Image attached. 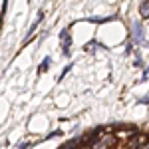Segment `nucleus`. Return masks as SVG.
Listing matches in <instances>:
<instances>
[{
  "instance_id": "nucleus-7",
  "label": "nucleus",
  "mask_w": 149,
  "mask_h": 149,
  "mask_svg": "<svg viewBox=\"0 0 149 149\" xmlns=\"http://www.w3.org/2000/svg\"><path fill=\"white\" fill-rule=\"evenodd\" d=\"M143 149H149V145H145V147H143Z\"/></svg>"
},
{
  "instance_id": "nucleus-6",
  "label": "nucleus",
  "mask_w": 149,
  "mask_h": 149,
  "mask_svg": "<svg viewBox=\"0 0 149 149\" xmlns=\"http://www.w3.org/2000/svg\"><path fill=\"white\" fill-rule=\"evenodd\" d=\"M18 149H28V143H24V145H20Z\"/></svg>"
},
{
  "instance_id": "nucleus-3",
  "label": "nucleus",
  "mask_w": 149,
  "mask_h": 149,
  "mask_svg": "<svg viewBox=\"0 0 149 149\" xmlns=\"http://www.w3.org/2000/svg\"><path fill=\"white\" fill-rule=\"evenodd\" d=\"M62 42H64V52L68 54V48H70V44H72V42H70V32L68 30L62 32Z\"/></svg>"
},
{
  "instance_id": "nucleus-2",
  "label": "nucleus",
  "mask_w": 149,
  "mask_h": 149,
  "mask_svg": "<svg viewBox=\"0 0 149 149\" xmlns=\"http://www.w3.org/2000/svg\"><path fill=\"white\" fill-rule=\"evenodd\" d=\"M139 14H141V18H149V0H145L139 6Z\"/></svg>"
},
{
  "instance_id": "nucleus-1",
  "label": "nucleus",
  "mask_w": 149,
  "mask_h": 149,
  "mask_svg": "<svg viewBox=\"0 0 149 149\" xmlns=\"http://www.w3.org/2000/svg\"><path fill=\"white\" fill-rule=\"evenodd\" d=\"M131 38H133L135 44H141L145 40V32H143V26H141L139 20H133L131 22Z\"/></svg>"
},
{
  "instance_id": "nucleus-4",
  "label": "nucleus",
  "mask_w": 149,
  "mask_h": 149,
  "mask_svg": "<svg viewBox=\"0 0 149 149\" xmlns=\"http://www.w3.org/2000/svg\"><path fill=\"white\" fill-rule=\"evenodd\" d=\"M111 143H113V139H111V137H107V141H103V139H102L93 149H107V145H111Z\"/></svg>"
},
{
  "instance_id": "nucleus-5",
  "label": "nucleus",
  "mask_w": 149,
  "mask_h": 149,
  "mask_svg": "<svg viewBox=\"0 0 149 149\" xmlns=\"http://www.w3.org/2000/svg\"><path fill=\"white\" fill-rule=\"evenodd\" d=\"M48 66H50V58H46V60H44V64H42L40 72H46V70H48Z\"/></svg>"
}]
</instances>
